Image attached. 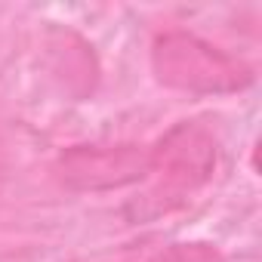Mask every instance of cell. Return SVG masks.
<instances>
[{
  "mask_svg": "<svg viewBox=\"0 0 262 262\" xmlns=\"http://www.w3.org/2000/svg\"><path fill=\"white\" fill-rule=\"evenodd\" d=\"M219 142L213 129L198 120H179L151 148L148 188L126 207L129 219L148 222L185 207L216 173Z\"/></svg>",
  "mask_w": 262,
  "mask_h": 262,
  "instance_id": "1",
  "label": "cell"
},
{
  "mask_svg": "<svg viewBox=\"0 0 262 262\" xmlns=\"http://www.w3.org/2000/svg\"><path fill=\"white\" fill-rule=\"evenodd\" d=\"M158 83L188 96H228L253 83V68L191 31H164L151 43Z\"/></svg>",
  "mask_w": 262,
  "mask_h": 262,
  "instance_id": "2",
  "label": "cell"
},
{
  "mask_svg": "<svg viewBox=\"0 0 262 262\" xmlns=\"http://www.w3.org/2000/svg\"><path fill=\"white\" fill-rule=\"evenodd\" d=\"M151 170V148L123 145H74L56 161V176L71 191H114L136 185Z\"/></svg>",
  "mask_w": 262,
  "mask_h": 262,
  "instance_id": "3",
  "label": "cell"
},
{
  "mask_svg": "<svg viewBox=\"0 0 262 262\" xmlns=\"http://www.w3.org/2000/svg\"><path fill=\"white\" fill-rule=\"evenodd\" d=\"M139 262H225V256L210 241H179V244H167L155 250L151 256Z\"/></svg>",
  "mask_w": 262,
  "mask_h": 262,
  "instance_id": "4",
  "label": "cell"
}]
</instances>
